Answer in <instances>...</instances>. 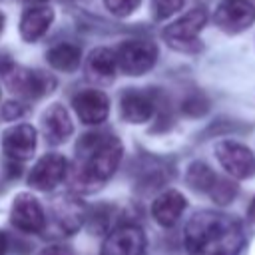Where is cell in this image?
Listing matches in <instances>:
<instances>
[{"mask_svg": "<svg viewBox=\"0 0 255 255\" xmlns=\"http://www.w3.org/2000/svg\"><path fill=\"white\" fill-rule=\"evenodd\" d=\"M183 237L189 255H239L245 243L241 223L217 211L195 213L187 221Z\"/></svg>", "mask_w": 255, "mask_h": 255, "instance_id": "1", "label": "cell"}, {"mask_svg": "<svg viewBox=\"0 0 255 255\" xmlns=\"http://www.w3.org/2000/svg\"><path fill=\"white\" fill-rule=\"evenodd\" d=\"M80 167L76 173V185L82 189H94L106 183L118 169L124 153V145L114 135L86 133L76 147Z\"/></svg>", "mask_w": 255, "mask_h": 255, "instance_id": "2", "label": "cell"}, {"mask_svg": "<svg viewBox=\"0 0 255 255\" xmlns=\"http://www.w3.org/2000/svg\"><path fill=\"white\" fill-rule=\"evenodd\" d=\"M207 24V12L205 8H193L185 16L177 18L163 30L165 42L179 52H197L201 48V42L197 40V34Z\"/></svg>", "mask_w": 255, "mask_h": 255, "instance_id": "3", "label": "cell"}, {"mask_svg": "<svg viewBox=\"0 0 255 255\" xmlns=\"http://www.w3.org/2000/svg\"><path fill=\"white\" fill-rule=\"evenodd\" d=\"M114 54H116L118 70H122L128 76H141L153 68L157 60V46L151 40L133 38L122 42Z\"/></svg>", "mask_w": 255, "mask_h": 255, "instance_id": "4", "label": "cell"}, {"mask_svg": "<svg viewBox=\"0 0 255 255\" xmlns=\"http://www.w3.org/2000/svg\"><path fill=\"white\" fill-rule=\"evenodd\" d=\"M6 84L12 94L22 96V98H42L50 94L56 88V80L44 72L38 70H28V68H18L14 66L10 72H6Z\"/></svg>", "mask_w": 255, "mask_h": 255, "instance_id": "5", "label": "cell"}, {"mask_svg": "<svg viewBox=\"0 0 255 255\" xmlns=\"http://www.w3.org/2000/svg\"><path fill=\"white\" fill-rule=\"evenodd\" d=\"M215 155L221 167L235 179H249L255 175V155L239 141L223 139L215 145Z\"/></svg>", "mask_w": 255, "mask_h": 255, "instance_id": "6", "label": "cell"}, {"mask_svg": "<svg viewBox=\"0 0 255 255\" xmlns=\"http://www.w3.org/2000/svg\"><path fill=\"white\" fill-rule=\"evenodd\" d=\"M217 28L227 34H237L255 22V6L249 0H223L213 14Z\"/></svg>", "mask_w": 255, "mask_h": 255, "instance_id": "7", "label": "cell"}, {"mask_svg": "<svg viewBox=\"0 0 255 255\" xmlns=\"http://www.w3.org/2000/svg\"><path fill=\"white\" fill-rule=\"evenodd\" d=\"M10 221L24 233H40L46 227V215L40 201L32 193H18L12 201Z\"/></svg>", "mask_w": 255, "mask_h": 255, "instance_id": "8", "label": "cell"}, {"mask_svg": "<svg viewBox=\"0 0 255 255\" xmlns=\"http://www.w3.org/2000/svg\"><path fill=\"white\" fill-rule=\"evenodd\" d=\"M68 175V159L60 153H48L36 161L30 171L28 183L38 191H50L60 185Z\"/></svg>", "mask_w": 255, "mask_h": 255, "instance_id": "9", "label": "cell"}, {"mask_svg": "<svg viewBox=\"0 0 255 255\" xmlns=\"http://www.w3.org/2000/svg\"><path fill=\"white\" fill-rule=\"evenodd\" d=\"M143 251L145 233L137 225H122L106 237L100 255H143Z\"/></svg>", "mask_w": 255, "mask_h": 255, "instance_id": "10", "label": "cell"}, {"mask_svg": "<svg viewBox=\"0 0 255 255\" xmlns=\"http://www.w3.org/2000/svg\"><path fill=\"white\" fill-rule=\"evenodd\" d=\"M38 133L30 124H18L2 133V149L10 161H26L36 149Z\"/></svg>", "mask_w": 255, "mask_h": 255, "instance_id": "11", "label": "cell"}, {"mask_svg": "<svg viewBox=\"0 0 255 255\" xmlns=\"http://www.w3.org/2000/svg\"><path fill=\"white\" fill-rule=\"evenodd\" d=\"M72 106H74V112L80 118V122L86 126H98V124L106 122V118L110 114L108 96L96 88L76 94V98L72 100Z\"/></svg>", "mask_w": 255, "mask_h": 255, "instance_id": "12", "label": "cell"}, {"mask_svg": "<svg viewBox=\"0 0 255 255\" xmlns=\"http://www.w3.org/2000/svg\"><path fill=\"white\" fill-rule=\"evenodd\" d=\"M54 22V10L48 4H34L22 12L20 36L26 42H38Z\"/></svg>", "mask_w": 255, "mask_h": 255, "instance_id": "13", "label": "cell"}, {"mask_svg": "<svg viewBox=\"0 0 255 255\" xmlns=\"http://www.w3.org/2000/svg\"><path fill=\"white\" fill-rule=\"evenodd\" d=\"M42 129H44V137L48 143L52 145L64 143L74 131V124H72L68 110L62 104H52L42 116Z\"/></svg>", "mask_w": 255, "mask_h": 255, "instance_id": "14", "label": "cell"}, {"mask_svg": "<svg viewBox=\"0 0 255 255\" xmlns=\"http://www.w3.org/2000/svg\"><path fill=\"white\" fill-rule=\"evenodd\" d=\"M118 72V62H116V54L110 48H96L86 62V76L90 82L100 84V86H108L114 82Z\"/></svg>", "mask_w": 255, "mask_h": 255, "instance_id": "15", "label": "cell"}, {"mask_svg": "<svg viewBox=\"0 0 255 255\" xmlns=\"http://www.w3.org/2000/svg\"><path fill=\"white\" fill-rule=\"evenodd\" d=\"M52 215L56 225L64 231V233H74L82 227L84 217H86V207L84 203L74 197V195H64L60 197L54 207H52Z\"/></svg>", "mask_w": 255, "mask_h": 255, "instance_id": "16", "label": "cell"}, {"mask_svg": "<svg viewBox=\"0 0 255 255\" xmlns=\"http://www.w3.org/2000/svg\"><path fill=\"white\" fill-rule=\"evenodd\" d=\"M185 205H187V201H185V197H183L179 191L167 189V191H163V193H159V195L155 197V201H153V205H151V215H153V219H155L159 225L171 227V225H175L177 219L181 217Z\"/></svg>", "mask_w": 255, "mask_h": 255, "instance_id": "17", "label": "cell"}, {"mask_svg": "<svg viewBox=\"0 0 255 255\" xmlns=\"http://www.w3.org/2000/svg\"><path fill=\"white\" fill-rule=\"evenodd\" d=\"M153 102L147 94L139 90H129L120 100V112L122 118L129 124H143L153 116Z\"/></svg>", "mask_w": 255, "mask_h": 255, "instance_id": "18", "label": "cell"}, {"mask_svg": "<svg viewBox=\"0 0 255 255\" xmlns=\"http://www.w3.org/2000/svg\"><path fill=\"white\" fill-rule=\"evenodd\" d=\"M46 60L54 70L76 72L82 64V50L74 44H56L46 52Z\"/></svg>", "mask_w": 255, "mask_h": 255, "instance_id": "19", "label": "cell"}, {"mask_svg": "<svg viewBox=\"0 0 255 255\" xmlns=\"http://www.w3.org/2000/svg\"><path fill=\"white\" fill-rule=\"evenodd\" d=\"M187 183L197 191H213V187L217 185V175L211 171L209 165L195 161L187 169Z\"/></svg>", "mask_w": 255, "mask_h": 255, "instance_id": "20", "label": "cell"}, {"mask_svg": "<svg viewBox=\"0 0 255 255\" xmlns=\"http://www.w3.org/2000/svg\"><path fill=\"white\" fill-rule=\"evenodd\" d=\"M183 6V0H151V16L155 20H163L179 12Z\"/></svg>", "mask_w": 255, "mask_h": 255, "instance_id": "21", "label": "cell"}, {"mask_svg": "<svg viewBox=\"0 0 255 255\" xmlns=\"http://www.w3.org/2000/svg\"><path fill=\"white\" fill-rule=\"evenodd\" d=\"M108 12H112L118 18H126L129 14H133L137 10V6L141 4V0H104Z\"/></svg>", "mask_w": 255, "mask_h": 255, "instance_id": "22", "label": "cell"}, {"mask_svg": "<svg viewBox=\"0 0 255 255\" xmlns=\"http://www.w3.org/2000/svg\"><path fill=\"white\" fill-rule=\"evenodd\" d=\"M26 112H28L26 104H22L20 100H10V102L2 104V108H0V122H16Z\"/></svg>", "mask_w": 255, "mask_h": 255, "instance_id": "23", "label": "cell"}, {"mask_svg": "<svg viewBox=\"0 0 255 255\" xmlns=\"http://www.w3.org/2000/svg\"><path fill=\"white\" fill-rule=\"evenodd\" d=\"M40 255H74L68 245H48L40 251Z\"/></svg>", "mask_w": 255, "mask_h": 255, "instance_id": "24", "label": "cell"}, {"mask_svg": "<svg viewBox=\"0 0 255 255\" xmlns=\"http://www.w3.org/2000/svg\"><path fill=\"white\" fill-rule=\"evenodd\" d=\"M6 247H8V237L4 231H0V255L6 253Z\"/></svg>", "mask_w": 255, "mask_h": 255, "instance_id": "25", "label": "cell"}, {"mask_svg": "<svg viewBox=\"0 0 255 255\" xmlns=\"http://www.w3.org/2000/svg\"><path fill=\"white\" fill-rule=\"evenodd\" d=\"M247 217H249V221H251V223H255V197H253V199H251V203H249Z\"/></svg>", "mask_w": 255, "mask_h": 255, "instance_id": "26", "label": "cell"}, {"mask_svg": "<svg viewBox=\"0 0 255 255\" xmlns=\"http://www.w3.org/2000/svg\"><path fill=\"white\" fill-rule=\"evenodd\" d=\"M4 22H6V20H4V14L0 12V34H2V30H4Z\"/></svg>", "mask_w": 255, "mask_h": 255, "instance_id": "27", "label": "cell"}, {"mask_svg": "<svg viewBox=\"0 0 255 255\" xmlns=\"http://www.w3.org/2000/svg\"><path fill=\"white\" fill-rule=\"evenodd\" d=\"M26 2H32V6H34V4H44L46 0H26Z\"/></svg>", "mask_w": 255, "mask_h": 255, "instance_id": "28", "label": "cell"}]
</instances>
